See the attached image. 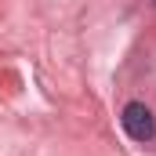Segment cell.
I'll return each mask as SVG.
<instances>
[{
	"label": "cell",
	"mask_w": 156,
	"mask_h": 156,
	"mask_svg": "<svg viewBox=\"0 0 156 156\" xmlns=\"http://www.w3.org/2000/svg\"><path fill=\"white\" fill-rule=\"evenodd\" d=\"M120 123L134 142H153V134H156V120L142 102H127L123 113H120Z\"/></svg>",
	"instance_id": "cell-1"
}]
</instances>
